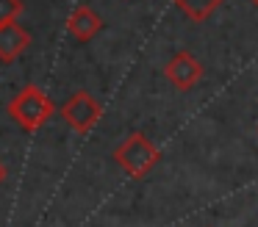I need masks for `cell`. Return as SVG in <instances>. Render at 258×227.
Returning a JSON list of instances; mask_svg holds the SVG:
<instances>
[{
  "label": "cell",
  "mask_w": 258,
  "mask_h": 227,
  "mask_svg": "<svg viewBox=\"0 0 258 227\" xmlns=\"http://www.w3.org/2000/svg\"><path fill=\"white\" fill-rule=\"evenodd\" d=\"M53 114H56V105L39 86H23L17 97L9 103V116L28 133L39 130Z\"/></svg>",
  "instance_id": "cell-1"
},
{
  "label": "cell",
  "mask_w": 258,
  "mask_h": 227,
  "mask_svg": "<svg viewBox=\"0 0 258 227\" xmlns=\"http://www.w3.org/2000/svg\"><path fill=\"white\" fill-rule=\"evenodd\" d=\"M114 161H117L131 177L142 180V177L150 175V169L161 161V153H158V147L145 136V133L136 130L114 149Z\"/></svg>",
  "instance_id": "cell-2"
},
{
  "label": "cell",
  "mask_w": 258,
  "mask_h": 227,
  "mask_svg": "<svg viewBox=\"0 0 258 227\" xmlns=\"http://www.w3.org/2000/svg\"><path fill=\"white\" fill-rule=\"evenodd\" d=\"M58 111H61L64 122H67L75 133H89L103 116V105L97 103L86 89H78L75 94H70L67 103H64Z\"/></svg>",
  "instance_id": "cell-3"
},
{
  "label": "cell",
  "mask_w": 258,
  "mask_h": 227,
  "mask_svg": "<svg viewBox=\"0 0 258 227\" xmlns=\"http://www.w3.org/2000/svg\"><path fill=\"white\" fill-rule=\"evenodd\" d=\"M164 75H167V81L172 83L178 92H191L203 78V64L189 53V50H180V53H175L172 58L167 61Z\"/></svg>",
  "instance_id": "cell-4"
},
{
  "label": "cell",
  "mask_w": 258,
  "mask_h": 227,
  "mask_svg": "<svg viewBox=\"0 0 258 227\" xmlns=\"http://www.w3.org/2000/svg\"><path fill=\"white\" fill-rule=\"evenodd\" d=\"M28 44H31V33L25 31L17 20L0 25V61H3V64L17 61Z\"/></svg>",
  "instance_id": "cell-5"
},
{
  "label": "cell",
  "mask_w": 258,
  "mask_h": 227,
  "mask_svg": "<svg viewBox=\"0 0 258 227\" xmlns=\"http://www.w3.org/2000/svg\"><path fill=\"white\" fill-rule=\"evenodd\" d=\"M67 31L78 42H89V39H95L103 31V17L95 9H89V6H78L67 17Z\"/></svg>",
  "instance_id": "cell-6"
},
{
  "label": "cell",
  "mask_w": 258,
  "mask_h": 227,
  "mask_svg": "<svg viewBox=\"0 0 258 227\" xmlns=\"http://www.w3.org/2000/svg\"><path fill=\"white\" fill-rule=\"evenodd\" d=\"M172 3L178 6L191 22H203V20H208V17L217 11L225 0H172Z\"/></svg>",
  "instance_id": "cell-7"
},
{
  "label": "cell",
  "mask_w": 258,
  "mask_h": 227,
  "mask_svg": "<svg viewBox=\"0 0 258 227\" xmlns=\"http://www.w3.org/2000/svg\"><path fill=\"white\" fill-rule=\"evenodd\" d=\"M23 11V0H0V25L14 22Z\"/></svg>",
  "instance_id": "cell-8"
},
{
  "label": "cell",
  "mask_w": 258,
  "mask_h": 227,
  "mask_svg": "<svg viewBox=\"0 0 258 227\" xmlns=\"http://www.w3.org/2000/svg\"><path fill=\"white\" fill-rule=\"evenodd\" d=\"M3 177H6V166H3V161H0V183H3Z\"/></svg>",
  "instance_id": "cell-9"
},
{
  "label": "cell",
  "mask_w": 258,
  "mask_h": 227,
  "mask_svg": "<svg viewBox=\"0 0 258 227\" xmlns=\"http://www.w3.org/2000/svg\"><path fill=\"white\" fill-rule=\"evenodd\" d=\"M250 3H252V6H258V0H250Z\"/></svg>",
  "instance_id": "cell-10"
}]
</instances>
